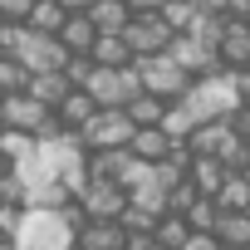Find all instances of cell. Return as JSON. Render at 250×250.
<instances>
[{"instance_id":"cell-1","label":"cell","mask_w":250,"mask_h":250,"mask_svg":"<svg viewBox=\"0 0 250 250\" xmlns=\"http://www.w3.org/2000/svg\"><path fill=\"white\" fill-rule=\"evenodd\" d=\"M235 103H245L240 88H235V69H221V74H211V79H196L177 108L191 118V128H201V123H221V118H230Z\"/></svg>"},{"instance_id":"cell-2","label":"cell","mask_w":250,"mask_h":250,"mask_svg":"<svg viewBox=\"0 0 250 250\" xmlns=\"http://www.w3.org/2000/svg\"><path fill=\"white\" fill-rule=\"evenodd\" d=\"M133 69H138V79H143V93H152V98H162V103H182V98H187V88L196 83V79H191L172 54L138 59Z\"/></svg>"},{"instance_id":"cell-3","label":"cell","mask_w":250,"mask_h":250,"mask_svg":"<svg viewBox=\"0 0 250 250\" xmlns=\"http://www.w3.org/2000/svg\"><path fill=\"white\" fill-rule=\"evenodd\" d=\"M15 245L20 250H69L74 226L64 221V211H25V226H20Z\"/></svg>"},{"instance_id":"cell-4","label":"cell","mask_w":250,"mask_h":250,"mask_svg":"<svg viewBox=\"0 0 250 250\" xmlns=\"http://www.w3.org/2000/svg\"><path fill=\"white\" fill-rule=\"evenodd\" d=\"M133 133L138 128H133V118L123 108H98V118L79 133V143H83V152H118V147L133 143Z\"/></svg>"},{"instance_id":"cell-5","label":"cell","mask_w":250,"mask_h":250,"mask_svg":"<svg viewBox=\"0 0 250 250\" xmlns=\"http://www.w3.org/2000/svg\"><path fill=\"white\" fill-rule=\"evenodd\" d=\"M138 93H143L138 69H93V79H88V98L98 108H128Z\"/></svg>"},{"instance_id":"cell-6","label":"cell","mask_w":250,"mask_h":250,"mask_svg":"<svg viewBox=\"0 0 250 250\" xmlns=\"http://www.w3.org/2000/svg\"><path fill=\"white\" fill-rule=\"evenodd\" d=\"M54 118V108H44V103H35L30 93H5L0 98V128H10V133H30L35 143H40V133H44V123Z\"/></svg>"},{"instance_id":"cell-7","label":"cell","mask_w":250,"mask_h":250,"mask_svg":"<svg viewBox=\"0 0 250 250\" xmlns=\"http://www.w3.org/2000/svg\"><path fill=\"white\" fill-rule=\"evenodd\" d=\"M15 59H20L30 74H64V64H69V49H64L54 35H35V30L25 25V40H20Z\"/></svg>"},{"instance_id":"cell-8","label":"cell","mask_w":250,"mask_h":250,"mask_svg":"<svg viewBox=\"0 0 250 250\" xmlns=\"http://www.w3.org/2000/svg\"><path fill=\"white\" fill-rule=\"evenodd\" d=\"M123 40H128L133 59H152V54H167L177 35L167 30V20H162V15H133V25L123 30Z\"/></svg>"},{"instance_id":"cell-9","label":"cell","mask_w":250,"mask_h":250,"mask_svg":"<svg viewBox=\"0 0 250 250\" xmlns=\"http://www.w3.org/2000/svg\"><path fill=\"white\" fill-rule=\"evenodd\" d=\"M240 143H245V138H235L230 123L221 118V123H201V128L187 138V152H191V157H216V162H226Z\"/></svg>"},{"instance_id":"cell-10","label":"cell","mask_w":250,"mask_h":250,"mask_svg":"<svg viewBox=\"0 0 250 250\" xmlns=\"http://www.w3.org/2000/svg\"><path fill=\"white\" fill-rule=\"evenodd\" d=\"M83 216L88 221H123V211H128V191L113 187V182H88L83 196H79Z\"/></svg>"},{"instance_id":"cell-11","label":"cell","mask_w":250,"mask_h":250,"mask_svg":"<svg viewBox=\"0 0 250 250\" xmlns=\"http://www.w3.org/2000/svg\"><path fill=\"white\" fill-rule=\"evenodd\" d=\"M191 79H211V74H221V54L211 49V44H201V40H191V35H177L172 40V49H167Z\"/></svg>"},{"instance_id":"cell-12","label":"cell","mask_w":250,"mask_h":250,"mask_svg":"<svg viewBox=\"0 0 250 250\" xmlns=\"http://www.w3.org/2000/svg\"><path fill=\"white\" fill-rule=\"evenodd\" d=\"M133 152L128 147H118V152H88V182H113V187H123L128 182V172H133Z\"/></svg>"},{"instance_id":"cell-13","label":"cell","mask_w":250,"mask_h":250,"mask_svg":"<svg viewBox=\"0 0 250 250\" xmlns=\"http://www.w3.org/2000/svg\"><path fill=\"white\" fill-rule=\"evenodd\" d=\"M128 152H133L138 162H147V167H162V162L177 152V143H172L162 128H138V133H133V143H128Z\"/></svg>"},{"instance_id":"cell-14","label":"cell","mask_w":250,"mask_h":250,"mask_svg":"<svg viewBox=\"0 0 250 250\" xmlns=\"http://www.w3.org/2000/svg\"><path fill=\"white\" fill-rule=\"evenodd\" d=\"M216 54H221V69H245L250 64V25L230 20L226 35H221V44H216Z\"/></svg>"},{"instance_id":"cell-15","label":"cell","mask_w":250,"mask_h":250,"mask_svg":"<svg viewBox=\"0 0 250 250\" xmlns=\"http://www.w3.org/2000/svg\"><path fill=\"white\" fill-rule=\"evenodd\" d=\"M74 245L79 250H123L128 245V230H123V221H88Z\"/></svg>"},{"instance_id":"cell-16","label":"cell","mask_w":250,"mask_h":250,"mask_svg":"<svg viewBox=\"0 0 250 250\" xmlns=\"http://www.w3.org/2000/svg\"><path fill=\"white\" fill-rule=\"evenodd\" d=\"M54 113H59V123H64V133H83L88 123L98 118V103L88 98V88H74V93H69Z\"/></svg>"},{"instance_id":"cell-17","label":"cell","mask_w":250,"mask_h":250,"mask_svg":"<svg viewBox=\"0 0 250 250\" xmlns=\"http://www.w3.org/2000/svg\"><path fill=\"white\" fill-rule=\"evenodd\" d=\"M88 20H93L98 35H123L133 25V10H128V0H98V5L88 10Z\"/></svg>"},{"instance_id":"cell-18","label":"cell","mask_w":250,"mask_h":250,"mask_svg":"<svg viewBox=\"0 0 250 250\" xmlns=\"http://www.w3.org/2000/svg\"><path fill=\"white\" fill-rule=\"evenodd\" d=\"M226 177H230V172H226L216 157H191V172H187V182L196 187V196H211V201H216V191L226 187Z\"/></svg>"},{"instance_id":"cell-19","label":"cell","mask_w":250,"mask_h":250,"mask_svg":"<svg viewBox=\"0 0 250 250\" xmlns=\"http://www.w3.org/2000/svg\"><path fill=\"white\" fill-rule=\"evenodd\" d=\"M88 59H93L98 69H133V64H138L123 35H98V44H93V54H88Z\"/></svg>"},{"instance_id":"cell-20","label":"cell","mask_w":250,"mask_h":250,"mask_svg":"<svg viewBox=\"0 0 250 250\" xmlns=\"http://www.w3.org/2000/svg\"><path fill=\"white\" fill-rule=\"evenodd\" d=\"M59 44H64L69 54H93V44H98L93 20H88V15H69V20H64V30H59Z\"/></svg>"},{"instance_id":"cell-21","label":"cell","mask_w":250,"mask_h":250,"mask_svg":"<svg viewBox=\"0 0 250 250\" xmlns=\"http://www.w3.org/2000/svg\"><path fill=\"white\" fill-rule=\"evenodd\" d=\"M35 103H44V108H59L69 93H74V83L64 79V74H30V88H25Z\"/></svg>"},{"instance_id":"cell-22","label":"cell","mask_w":250,"mask_h":250,"mask_svg":"<svg viewBox=\"0 0 250 250\" xmlns=\"http://www.w3.org/2000/svg\"><path fill=\"white\" fill-rule=\"evenodd\" d=\"M216 235H221L226 250H250V216H245V211H221Z\"/></svg>"},{"instance_id":"cell-23","label":"cell","mask_w":250,"mask_h":250,"mask_svg":"<svg viewBox=\"0 0 250 250\" xmlns=\"http://www.w3.org/2000/svg\"><path fill=\"white\" fill-rule=\"evenodd\" d=\"M167 108H172V103H162V98H152V93H138L128 108H123V113L133 118V128H162Z\"/></svg>"},{"instance_id":"cell-24","label":"cell","mask_w":250,"mask_h":250,"mask_svg":"<svg viewBox=\"0 0 250 250\" xmlns=\"http://www.w3.org/2000/svg\"><path fill=\"white\" fill-rule=\"evenodd\" d=\"M64 20H69V10L59 5V0H35V10H30V30H35V35H54V40H59Z\"/></svg>"},{"instance_id":"cell-25","label":"cell","mask_w":250,"mask_h":250,"mask_svg":"<svg viewBox=\"0 0 250 250\" xmlns=\"http://www.w3.org/2000/svg\"><path fill=\"white\" fill-rule=\"evenodd\" d=\"M152 240L162 245V250H187V240H191V226H187V216H162L157 221V230H152Z\"/></svg>"},{"instance_id":"cell-26","label":"cell","mask_w":250,"mask_h":250,"mask_svg":"<svg viewBox=\"0 0 250 250\" xmlns=\"http://www.w3.org/2000/svg\"><path fill=\"white\" fill-rule=\"evenodd\" d=\"M216 206L221 211H250V177L245 172H230L226 187L216 191Z\"/></svg>"},{"instance_id":"cell-27","label":"cell","mask_w":250,"mask_h":250,"mask_svg":"<svg viewBox=\"0 0 250 250\" xmlns=\"http://www.w3.org/2000/svg\"><path fill=\"white\" fill-rule=\"evenodd\" d=\"M35 152H40V143H35L30 133H10V128L0 133V157H5L10 167H20V162H30Z\"/></svg>"},{"instance_id":"cell-28","label":"cell","mask_w":250,"mask_h":250,"mask_svg":"<svg viewBox=\"0 0 250 250\" xmlns=\"http://www.w3.org/2000/svg\"><path fill=\"white\" fill-rule=\"evenodd\" d=\"M162 20H167V30H172V35H191V25L201 20V10L191 5V0H167Z\"/></svg>"},{"instance_id":"cell-29","label":"cell","mask_w":250,"mask_h":250,"mask_svg":"<svg viewBox=\"0 0 250 250\" xmlns=\"http://www.w3.org/2000/svg\"><path fill=\"white\" fill-rule=\"evenodd\" d=\"M187 226H191V235H206V230L216 235V226H221V206H216L211 196H201V201L187 211Z\"/></svg>"},{"instance_id":"cell-30","label":"cell","mask_w":250,"mask_h":250,"mask_svg":"<svg viewBox=\"0 0 250 250\" xmlns=\"http://www.w3.org/2000/svg\"><path fill=\"white\" fill-rule=\"evenodd\" d=\"M30 88V69L10 54H0V93H25Z\"/></svg>"},{"instance_id":"cell-31","label":"cell","mask_w":250,"mask_h":250,"mask_svg":"<svg viewBox=\"0 0 250 250\" xmlns=\"http://www.w3.org/2000/svg\"><path fill=\"white\" fill-rule=\"evenodd\" d=\"M93 69H98V64H93L88 54H69V64H64V79H69L74 88H88V79H93Z\"/></svg>"},{"instance_id":"cell-32","label":"cell","mask_w":250,"mask_h":250,"mask_svg":"<svg viewBox=\"0 0 250 250\" xmlns=\"http://www.w3.org/2000/svg\"><path fill=\"white\" fill-rule=\"evenodd\" d=\"M25 201H30L25 182H20L15 172H5V177H0V206H25Z\"/></svg>"},{"instance_id":"cell-33","label":"cell","mask_w":250,"mask_h":250,"mask_svg":"<svg viewBox=\"0 0 250 250\" xmlns=\"http://www.w3.org/2000/svg\"><path fill=\"white\" fill-rule=\"evenodd\" d=\"M30 10H35V0H0V20L5 25H30Z\"/></svg>"},{"instance_id":"cell-34","label":"cell","mask_w":250,"mask_h":250,"mask_svg":"<svg viewBox=\"0 0 250 250\" xmlns=\"http://www.w3.org/2000/svg\"><path fill=\"white\" fill-rule=\"evenodd\" d=\"M25 226V206H0V240H15Z\"/></svg>"},{"instance_id":"cell-35","label":"cell","mask_w":250,"mask_h":250,"mask_svg":"<svg viewBox=\"0 0 250 250\" xmlns=\"http://www.w3.org/2000/svg\"><path fill=\"white\" fill-rule=\"evenodd\" d=\"M226 123H230V133H235V138H245V143H250V103H235Z\"/></svg>"},{"instance_id":"cell-36","label":"cell","mask_w":250,"mask_h":250,"mask_svg":"<svg viewBox=\"0 0 250 250\" xmlns=\"http://www.w3.org/2000/svg\"><path fill=\"white\" fill-rule=\"evenodd\" d=\"M20 40H25V25H0V54H10V59H15Z\"/></svg>"},{"instance_id":"cell-37","label":"cell","mask_w":250,"mask_h":250,"mask_svg":"<svg viewBox=\"0 0 250 250\" xmlns=\"http://www.w3.org/2000/svg\"><path fill=\"white\" fill-rule=\"evenodd\" d=\"M128 10H133V15H162L167 0H128Z\"/></svg>"},{"instance_id":"cell-38","label":"cell","mask_w":250,"mask_h":250,"mask_svg":"<svg viewBox=\"0 0 250 250\" xmlns=\"http://www.w3.org/2000/svg\"><path fill=\"white\" fill-rule=\"evenodd\" d=\"M187 250H226V245H221V235H211V230H206V235H191V240H187Z\"/></svg>"},{"instance_id":"cell-39","label":"cell","mask_w":250,"mask_h":250,"mask_svg":"<svg viewBox=\"0 0 250 250\" xmlns=\"http://www.w3.org/2000/svg\"><path fill=\"white\" fill-rule=\"evenodd\" d=\"M201 15H230V0H191Z\"/></svg>"},{"instance_id":"cell-40","label":"cell","mask_w":250,"mask_h":250,"mask_svg":"<svg viewBox=\"0 0 250 250\" xmlns=\"http://www.w3.org/2000/svg\"><path fill=\"white\" fill-rule=\"evenodd\" d=\"M123 250H162L152 235H128V245H123Z\"/></svg>"},{"instance_id":"cell-41","label":"cell","mask_w":250,"mask_h":250,"mask_svg":"<svg viewBox=\"0 0 250 250\" xmlns=\"http://www.w3.org/2000/svg\"><path fill=\"white\" fill-rule=\"evenodd\" d=\"M59 5H64V10H69V15H88V10H93V5H98V0H59Z\"/></svg>"},{"instance_id":"cell-42","label":"cell","mask_w":250,"mask_h":250,"mask_svg":"<svg viewBox=\"0 0 250 250\" xmlns=\"http://www.w3.org/2000/svg\"><path fill=\"white\" fill-rule=\"evenodd\" d=\"M5 172H15V167H10V162H5V157H0V177H5Z\"/></svg>"},{"instance_id":"cell-43","label":"cell","mask_w":250,"mask_h":250,"mask_svg":"<svg viewBox=\"0 0 250 250\" xmlns=\"http://www.w3.org/2000/svg\"><path fill=\"white\" fill-rule=\"evenodd\" d=\"M0 250H20V245H15V240H0Z\"/></svg>"},{"instance_id":"cell-44","label":"cell","mask_w":250,"mask_h":250,"mask_svg":"<svg viewBox=\"0 0 250 250\" xmlns=\"http://www.w3.org/2000/svg\"><path fill=\"white\" fill-rule=\"evenodd\" d=\"M69 250H79V245H69Z\"/></svg>"},{"instance_id":"cell-45","label":"cell","mask_w":250,"mask_h":250,"mask_svg":"<svg viewBox=\"0 0 250 250\" xmlns=\"http://www.w3.org/2000/svg\"><path fill=\"white\" fill-rule=\"evenodd\" d=\"M245 74H250V64H245Z\"/></svg>"},{"instance_id":"cell-46","label":"cell","mask_w":250,"mask_h":250,"mask_svg":"<svg viewBox=\"0 0 250 250\" xmlns=\"http://www.w3.org/2000/svg\"><path fill=\"white\" fill-rule=\"evenodd\" d=\"M245 25H250V15H245Z\"/></svg>"},{"instance_id":"cell-47","label":"cell","mask_w":250,"mask_h":250,"mask_svg":"<svg viewBox=\"0 0 250 250\" xmlns=\"http://www.w3.org/2000/svg\"><path fill=\"white\" fill-rule=\"evenodd\" d=\"M0 98H5V93H0Z\"/></svg>"},{"instance_id":"cell-48","label":"cell","mask_w":250,"mask_h":250,"mask_svg":"<svg viewBox=\"0 0 250 250\" xmlns=\"http://www.w3.org/2000/svg\"><path fill=\"white\" fill-rule=\"evenodd\" d=\"M0 25H5V20H0Z\"/></svg>"},{"instance_id":"cell-49","label":"cell","mask_w":250,"mask_h":250,"mask_svg":"<svg viewBox=\"0 0 250 250\" xmlns=\"http://www.w3.org/2000/svg\"><path fill=\"white\" fill-rule=\"evenodd\" d=\"M0 133H5V128H0Z\"/></svg>"},{"instance_id":"cell-50","label":"cell","mask_w":250,"mask_h":250,"mask_svg":"<svg viewBox=\"0 0 250 250\" xmlns=\"http://www.w3.org/2000/svg\"><path fill=\"white\" fill-rule=\"evenodd\" d=\"M245 216H250V211H245Z\"/></svg>"},{"instance_id":"cell-51","label":"cell","mask_w":250,"mask_h":250,"mask_svg":"<svg viewBox=\"0 0 250 250\" xmlns=\"http://www.w3.org/2000/svg\"><path fill=\"white\" fill-rule=\"evenodd\" d=\"M245 177H250V172H245Z\"/></svg>"}]
</instances>
